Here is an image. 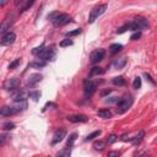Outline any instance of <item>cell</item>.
Here are the masks:
<instances>
[{
    "label": "cell",
    "instance_id": "cell-1",
    "mask_svg": "<svg viewBox=\"0 0 157 157\" xmlns=\"http://www.w3.org/2000/svg\"><path fill=\"white\" fill-rule=\"evenodd\" d=\"M131 104H132L131 96H126V97L121 98L117 104V113L118 114H124L125 112H128V109L131 107Z\"/></svg>",
    "mask_w": 157,
    "mask_h": 157
},
{
    "label": "cell",
    "instance_id": "cell-2",
    "mask_svg": "<svg viewBox=\"0 0 157 157\" xmlns=\"http://www.w3.org/2000/svg\"><path fill=\"white\" fill-rule=\"evenodd\" d=\"M105 9H107V5H105V4L98 5V6H96L94 9H92V10H91V13H90V17H88V23H93V22L98 18V16H101V15L105 11Z\"/></svg>",
    "mask_w": 157,
    "mask_h": 157
},
{
    "label": "cell",
    "instance_id": "cell-3",
    "mask_svg": "<svg viewBox=\"0 0 157 157\" xmlns=\"http://www.w3.org/2000/svg\"><path fill=\"white\" fill-rule=\"evenodd\" d=\"M96 87H97V83L92 80H86L85 83H83V91H85V96L86 98H90L92 97V94L96 92Z\"/></svg>",
    "mask_w": 157,
    "mask_h": 157
},
{
    "label": "cell",
    "instance_id": "cell-4",
    "mask_svg": "<svg viewBox=\"0 0 157 157\" xmlns=\"http://www.w3.org/2000/svg\"><path fill=\"white\" fill-rule=\"evenodd\" d=\"M18 87H20V80L16 77L7 78L4 82V88L6 91H18Z\"/></svg>",
    "mask_w": 157,
    "mask_h": 157
},
{
    "label": "cell",
    "instance_id": "cell-5",
    "mask_svg": "<svg viewBox=\"0 0 157 157\" xmlns=\"http://www.w3.org/2000/svg\"><path fill=\"white\" fill-rule=\"evenodd\" d=\"M104 58V50L103 49H96L91 53V56H90V61L91 64H97L99 63L102 59Z\"/></svg>",
    "mask_w": 157,
    "mask_h": 157
},
{
    "label": "cell",
    "instance_id": "cell-6",
    "mask_svg": "<svg viewBox=\"0 0 157 157\" xmlns=\"http://www.w3.org/2000/svg\"><path fill=\"white\" fill-rule=\"evenodd\" d=\"M65 136H66V130H65V129H63V128L58 129V130L54 132V135H53L52 145H56V144H59L60 141H63V140H64V137H65Z\"/></svg>",
    "mask_w": 157,
    "mask_h": 157
},
{
    "label": "cell",
    "instance_id": "cell-7",
    "mask_svg": "<svg viewBox=\"0 0 157 157\" xmlns=\"http://www.w3.org/2000/svg\"><path fill=\"white\" fill-rule=\"evenodd\" d=\"M15 39H16V34L13 32H7L6 34H4L1 37L0 43H1V45H10L15 42Z\"/></svg>",
    "mask_w": 157,
    "mask_h": 157
},
{
    "label": "cell",
    "instance_id": "cell-8",
    "mask_svg": "<svg viewBox=\"0 0 157 157\" xmlns=\"http://www.w3.org/2000/svg\"><path fill=\"white\" fill-rule=\"evenodd\" d=\"M55 56V52L53 48H44V50L40 53V55L38 58H40L42 60L47 61V60H53Z\"/></svg>",
    "mask_w": 157,
    "mask_h": 157
},
{
    "label": "cell",
    "instance_id": "cell-9",
    "mask_svg": "<svg viewBox=\"0 0 157 157\" xmlns=\"http://www.w3.org/2000/svg\"><path fill=\"white\" fill-rule=\"evenodd\" d=\"M71 21V17L67 15V13H60L59 15V17L55 20V22L53 23L54 26H64V25H66V23H69Z\"/></svg>",
    "mask_w": 157,
    "mask_h": 157
},
{
    "label": "cell",
    "instance_id": "cell-10",
    "mask_svg": "<svg viewBox=\"0 0 157 157\" xmlns=\"http://www.w3.org/2000/svg\"><path fill=\"white\" fill-rule=\"evenodd\" d=\"M66 119H67L69 121H71V123H86V121H88V118H87L86 115H83V114L69 115Z\"/></svg>",
    "mask_w": 157,
    "mask_h": 157
},
{
    "label": "cell",
    "instance_id": "cell-11",
    "mask_svg": "<svg viewBox=\"0 0 157 157\" xmlns=\"http://www.w3.org/2000/svg\"><path fill=\"white\" fill-rule=\"evenodd\" d=\"M27 96H29V93H27V92H25V91H16V93L12 94V101H13V102L26 101Z\"/></svg>",
    "mask_w": 157,
    "mask_h": 157
},
{
    "label": "cell",
    "instance_id": "cell-12",
    "mask_svg": "<svg viewBox=\"0 0 157 157\" xmlns=\"http://www.w3.org/2000/svg\"><path fill=\"white\" fill-rule=\"evenodd\" d=\"M11 107L13 108L15 113L17 114V113L23 112V110L27 108V102H26V101H21V102H13V104H12Z\"/></svg>",
    "mask_w": 157,
    "mask_h": 157
},
{
    "label": "cell",
    "instance_id": "cell-13",
    "mask_svg": "<svg viewBox=\"0 0 157 157\" xmlns=\"http://www.w3.org/2000/svg\"><path fill=\"white\" fill-rule=\"evenodd\" d=\"M134 22H135V25L137 26L139 29H147V28H148V22H147V20L144 18V17H136V18L134 20Z\"/></svg>",
    "mask_w": 157,
    "mask_h": 157
},
{
    "label": "cell",
    "instance_id": "cell-14",
    "mask_svg": "<svg viewBox=\"0 0 157 157\" xmlns=\"http://www.w3.org/2000/svg\"><path fill=\"white\" fill-rule=\"evenodd\" d=\"M40 80H42V75H39V74H33V75H31V76L27 78L26 85H27V86H34V85H37Z\"/></svg>",
    "mask_w": 157,
    "mask_h": 157
},
{
    "label": "cell",
    "instance_id": "cell-15",
    "mask_svg": "<svg viewBox=\"0 0 157 157\" xmlns=\"http://www.w3.org/2000/svg\"><path fill=\"white\" fill-rule=\"evenodd\" d=\"M0 114L2 115V117H10V115H13V114H16L15 113V110H13V108L10 105V107H7V105H4V107H1V109H0Z\"/></svg>",
    "mask_w": 157,
    "mask_h": 157
},
{
    "label": "cell",
    "instance_id": "cell-16",
    "mask_svg": "<svg viewBox=\"0 0 157 157\" xmlns=\"http://www.w3.org/2000/svg\"><path fill=\"white\" fill-rule=\"evenodd\" d=\"M45 65H47V63H45L44 60H42V59H37V60L32 61L28 66L32 67V69H42V67H44Z\"/></svg>",
    "mask_w": 157,
    "mask_h": 157
},
{
    "label": "cell",
    "instance_id": "cell-17",
    "mask_svg": "<svg viewBox=\"0 0 157 157\" xmlns=\"http://www.w3.org/2000/svg\"><path fill=\"white\" fill-rule=\"evenodd\" d=\"M104 72H105L104 69H102V67H99V66H94V67H92L91 71H90V77L98 76V75H103Z\"/></svg>",
    "mask_w": 157,
    "mask_h": 157
},
{
    "label": "cell",
    "instance_id": "cell-18",
    "mask_svg": "<svg viewBox=\"0 0 157 157\" xmlns=\"http://www.w3.org/2000/svg\"><path fill=\"white\" fill-rule=\"evenodd\" d=\"M125 64H126V59L125 58H119V59H115L113 61V66L115 69H121V67L125 66Z\"/></svg>",
    "mask_w": 157,
    "mask_h": 157
},
{
    "label": "cell",
    "instance_id": "cell-19",
    "mask_svg": "<svg viewBox=\"0 0 157 157\" xmlns=\"http://www.w3.org/2000/svg\"><path fill=\"white\" fill-rule=\"evenodd\" d=\"M71 156V147H64L56 153V157H70Z\"/></svg>",
    "mask_w": 157,
    "mask_h": 157
},
{
    "label": "cell",
    "instance_id": "cell-20",
    "mask_svg": "<svg viewBox=\"0 0 157 157\" xmlns=\"http://www.w3.org/2000/svg\"><path fill=\"white\" fill-rule=\"evenodd\" d=\"M97 114L102 119H109V118H112V112L109 109H101V110H98Z\"/></svg>",
    "mask_w": 157,
    "mask_h": 157
},
{
    "label": "cell",
    "instance_id": "cell-21",
    "mask_svg": "<svg viewBox=\"0 0 157 157\" xmlns=\"http://www.w3.org/2000/svg\"><path fill=\"white\" fill-rule=\"evenodd\" d=\"M144 136H145V131L144 130H141V131H139V134L131 140V142H132V145L134 146H136V145H139L141 141H142V139H144Z\"/></svg>",
    "mask_w": 157,
    "mask_h": 157
},
{
    "label": "cell",
    "instance_id": "cell-22",
    "mask_svg": "<svg viewBox=\"0 0 157 157\" xmlns=\"http://www.w3.org/2000/svg\"><path fill=\"white\" fill-rule=\"evenodd\" d=\"M123 49V45L121 44H118V43H114V44H112L110 47H109V52H110V54H117V53H119L120 50Z\"/></svg>",
    "mask_w": 157,
    "mask_h": 157
},
{
    "label": "cell",
    "instance_id": "cell-23",
    "mask_svg": "<svg viewBox=\"0 0 157 157\" xmlns=\"http://www.w3.org/2000/svg\"><path fill=\"white\" fill-rule=\"evenodd\" d=\"M112 82H113V85H115V86H124V85H125V78H124L123 76H117V77H114V78L112 80Z\"/></svg>",
    "mask_w": 157,
    "mask_h": 157
},
{
    "label": "cell",
    "instance_id": "cell-24",
    "mask_svg": "<svg viewBox=\"0 0 157 157\" xmlns=\"http://www.w3.org/2000/svg\"><path fill=\"white\" fill-rule=\"evenodd\" d=\"M10 26H11V21H5V22H2V25H1V27H0V32L2 33V36L4 34H6L7 32V29H10Z\"/></svg>",
    "mask_w": 157,
    "mask_h": 157
},
{
    "label": "cell",
    "instance_id": "cell-25",
    "mask_svg": "<svg viewBox=\"0 0 157 157\" xmlns=\"http://www.w3.org/2000/svg\"><path fill=\"white\" fill-rule=\"evenodd\" d=\"M76 137H77V132H72V134H71V135L67 137V141H66V146H67V147H71V146L74 145V142H75Z\"/></svg>",
    "mask_w": 157,
    "mask_h": 157
},
{
    "label": "cell",
    "instance_id": "cell-26",
    "mask_svg": "<svg viewBox=\"0 0 157 157\" xmlns=\"http://www.w3.org/2000/svg\"><path fill=\"white\" fill-rule=\"evenodd\" d=\"M59 15H60V12H59V11H53V12H50V13L48 15V20H49L52 23H54V22H55V20L59 17Z\"/></svg>",
    "mask_w": 157,
    "mask_h": 157
},
{
    "label": "cell",
    "instance_id": "cell-27",
    "mask_svg": "<svg viewBox=\"0 0 157 157\" xmlns=\"http://www.w3.org/2000/svg\"><path fill=\"white\" fill-rule=\"evenodd\" d=\"M101 130H96V131H93V132H91L90 135H87V137L85 139L86 141H91V140H93V139H96V137H98L99 135H101Z\"/></svg>",
    "mask_w": 157,
    "mask_h": 157
},
{
    "label": "cell",
    "instance_id": "cell-28",
    "mask_svg": "<svg viewBox=\"0 0 157 157\" xmlns=\"http://www.w3.org/2000/svg\"><path fill=\"white\" fill-rule=\"evenodd\" d=\"M93 147L97 150V151H102L104 147H105V141H96L94 144H93Z\"/></svg>",
    "mask_w": 157,
    "mask_h": 157
},
{
    "label": "cell",
    "instance_id": "cell-29",
    "mask_svg": "<svg viewBox=\"0 0 157 157\" xmlns=\"http://www.w3.org/2000/svg\"><path fill=\"white\" fill-rule=\"evenodd\" d=\"M140 87H141V78H140L139 76H136V77L134 78V82H132V88L139 90Z\"/></svg>",
    "mask_w": 157,
    "mask_h": 157
},
{
    "label": "cell",
    "instance_id": "cell-30",
    "mask_svg": "<svg viewBox=\"0 0 157 157\" xmlns=\"http://www.w3.org/2000/svg\"><path fill=\"white\" fill-rule=\"evenodd\" d=\"M2 129L4 130H12V129H15V124L12 123V121H6V123H4L2 124Z\"/></svg>",
    "mask_w": 157,
    "mask_h": 157
},
{
    "label": "cell",
    "instance_id": "cell-31",
    "mask_svg": "<svg viewBox=\"0 0 157 157\" xmlns=\"http://www.w3.org/2000/svg\"><path fill=\"white\" fill-rule=\"evenodd\" d=\"M44 50V45L42 44V45H39V47H37V48H34L33 50H32V54L33 55H37V56H39L40 55V53Z\"/></svg>",
    "mask_w": 157,
    "mask_h": 157
},
{
    "label": "cell",
    "instance_id": "cell-32",
    "mask_svg": "<svg viewBox=\"0 0 157 157\" xmlns=\"http://www.w3.org/2000/svg\"><path fill=\"white\" fill-rule=\"evenodd\" d=\"M29 97L34 101V102H37L38 99H39V97H40V92L39 91H33V92H29Z\"/></svg>",
    "mask_w": 157,
    "mask_h": 157
},
{
    "label": "cell",
    "instance_id": "cell-33",
    "mask_svg": "<svg viewBox=\"0 0 157 157\" xmlns=\"http://www.w3.org/2000/svg\"><path fill=\"white\" fill-rule=\"evenodd\" d=\"M74 43H72V40L71 39H63L60 43H59V45L61 47V48H64V47H69V45H72Z\"/></svg>",
    "mask_w": 157,
    "mask_h": 157
},
{
    "label": "cell",
    "instance_id": "cell-34",
    "mask_svg": "<svg viewBox=\"0 0 157 157\" xmlns=\"http://www.w3.org/2000/svg\"><path fill=\"white\" fill-rule=\"evenodd\" d=\"M20 64H21V59H16V60H13L12 63H10V64H9V69H10V70H12V69H15L16 66H18Z\"/></svg>",
    "mask_w": 157,
    "mask_h": 157
},
{
    "label": "cell",
    "instance_id": "cell-35",
    "mask_svg": "<svg viewBox=\"0 0 157 157\" xmlns=\"http://www.w3.org/2000/svg\"><path fill=\"white\" fill-rule=\"evenodd\" d=\"M117 140H118V136H117L115 134H110V135L107 137V142H108V144H114Z\"/></svg>",
    "mask_w": 157,
    "mask_h": 157
},
{
    "label": "cell",
    "instance_id": "cell-36",
    "mask_svg": "<svg viewBox=\"0 0 157 157\" xmlns=\"http://www.w3.org/2000/svg\"><path fill=\"white\" fill-rule=\"evenodd\" d=\"M80 33H81V28H76V29H74V31L67 32L66 36H67V37H74V36H77V34H80Z\"/></svg>",
    "mask_w": 157,
    "mask_h": 157
},
{
    "label": "cell",
    "instance_id": "cell-37",
    "mask_svg": "<svg viewBox=\"0 0 157 157\" xmlns=\"http://www.w3.org/2000/svg\"><path fill=\"white\" fill-rule=\"evenodd\" d=\"M120 99L118 98V97H109L108 99H105V103H108V104H113V103H117L118 104V102H119Z\"/></svg>",
    "mask_w": 157,
    "mask_h": 157
},
{
    "label": "cell",
    "instance_id": "cell-38",
    "mask_svg": "<svg viewBox=\"0 0 157 157\" xmlns=\"http://www.w3.org/2000/svg\"><path fill=\"white\" fill-rule=\"evenodd\" d=\"M140 37H141V32L137 31V32H134V33L130 36V39H131V40H137Z\"/></svg>",
    "mask_w": 157,
    "mask_h": 157
},
{
    "label": "cell",
    "instance_id": "cell-39",
    "mask_svg": "<svg viewBox=\"0 0 157 157\" xmlns=\"http://www.w3.org/2000/svg\"><path fill=\"white\" fill-rule=\"evenodd\" d=\"M32 4H33V1H26V2H25V5H23V6L20 9V12H23V11H26V10H27V9H28V7H29Z\"/></svg>",
    "mask_w": 157,
    "mask_h": 157
},
{
    "label": "cell",
    "instance_id": "cell-40",
    "mask_svg": "<svg viewBox=\"0 0 157 157\" xmlns=\"http://www.w3.org/2000/svg\"><path fill=\"white\" fill-rule=\"evenodd\" d=\"M7 139H9V135H7V134H1V136H0V144L4 145Z\"/></svg>",
    "mask_w": 157,
    "mask_h": 157
},
{
    "label": "cell",
    "instance_id": "cell-41",
    "mask_svg": "<svg viewBox=\"0 0 157 157\" xmlns=\"http://www.w3.org/2000/svg\"><path fill=\"white\" fill-rule=\"evenodd\" d=\"M120 140H121V141H131L132 139H130L128 134H123V135L120 136Z\"/></svg>",
    "mask_w": 157,
    "mask_h": 157
},
{
    "label": "cell",
    "instance_id": "cell-42",
    "mask_svg": "<svg viewBox=\"0 0 157 157\" xmlns=\"http://www.w3.org/2000/svg\"><path fill=\"white\" fill-rule=\"evenodd\" d=\"M108 157H119V153L117 151H110L108 153Z\"/></svg>",
    "mask_w": 157,
    "mask_h": 157
},
{
    "label": "cell",
    "instance_id": "cell-43",
    "mask_svg": "<svg viewBox=\"0 0 157 157\" xmlns=\"http://www.w3.org/2000/svg\"><path fill=\"white\" fill-rule=\"evenodd\" d=\"M110 92H112V90H105V91H103V92L101 93V96H102V97H104L105 94H109Z\"/></svg>",
    "mask_w": 157,
    "mask_h": 157
},
{
    "label": "cell",
    "instance_id": "cell-44",
    "mask_svg": "<svg viewBox=\"0 0 157 157\" xmlns=\"http://www.w3.org/2000/svg\"><path fill=\"white\" fill-rule=\"evenodd\" d=\"M145 76H146V77H147V80H148V81H150V82H151V83H152V85H153V83H155V81H153V80H152V78H151V76H150V75H148V74H145Z\"/></svg>",
    "mask_w": 157,
    "mask_h": 157
},
{
    "label": "cell",
    "instance_id": "cell-45",
    "mask_svg": "<svg viewBox=\"0 0 157 157\" xmlns=\"http://www.w3.org/2000/svg\"><path fill=\"white\" fill-rule=\"evenodd\" d=\"M140 157H147V153H146V152H144V153H142Z\"/></svg>",
    "mask_w": 157,
    "mask_h": 157
},
{
    "label": "cell",
    "instance_id": "cell-46",
    "mask_svg": "<svg viewBox=\"0 0 157 157\" xmlns=\"http://www.w3.org/2000/svg\"><path fill=\"white\" fill-rule=\"evenodd\" d=\"M5 4H6V1H1V2H0V5H1V6H4Z\"/></svg>",
    "mask_w": 157,
    "mask_h": 157
}]
</instances>
